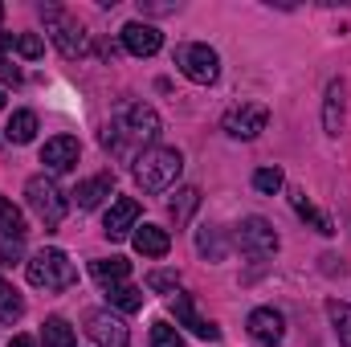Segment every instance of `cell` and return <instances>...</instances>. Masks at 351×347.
Segmentation results:
<instances>
[{
  "label": "cell",
  "instance_id": "obj_1",
  "mask_svg": "<svg viewBox=\"0 0 351 347\" xmlns=\"http://www.w3.org/2000/svg\"><path fill=\"white\" fill-rule=\"evenodd\" d=\"M156 135H160V115H156L152 106H143V102H131V106L119 110L114 123H106V131H102V147L127 156L131 143H152Z\"/></svg>",
  "mask_w": 351,
  "mask_h": 347
},
{
  "label": "cell",
  "instance_id": "obj_2",
  "mask_svg": "<svg viewBox=\"0 0 351 347\" xmlns=\"http://www.w3.org/2000/svg\"><path fill=\"white\" fill-rule=\"evenodd\" d=\"M184 172V156L176 147H147L135 156V184L143 192H168Z\"/></svg>",
  "mask_w": 351,
  "mask_h": 347
},
{
  "label": "cell",
  "instance_id": "obj_3",
  "mask_svg": "<svg viewBox=\"0 0 351 347\" xmlns=\"http://www.w3.org/2000/svg\"><path fill=\"white\" fill-rule=\"evenodd\" d=\"M29 282L37 290H70L78 282V270H74V261L66 258L62 250H41L29 261Z\"/></svg>",
  "mask_w": 351,
  "mask_h": 347
},
{
  "label": "cell",
  "instance_id": "obj_4",
  "mask_svg": "<svg viewBox=\"0 0 351 347\" xmlns=\"http://www.w3.org/2000/svg\"><path fill=\"white\" fill-rule=\"evenodd\" d=\"M25 200H29V208L37 213V221L45 229H58L66 221V196H62V188L49 176H33L25 184Z\"/></svg>",
  "mask_w": 351,
  "mask_h": 347
},
{
  "label": "cell",
  "instance_id": "obj_5",
  "mask_svg": "<svg viewBox=\"0 0 351 347\" xmlns=\"http://www.w3.org/2000/svg\"><path fill=\"white\" fill-rule=\"evenodd\" d=\"M176 66H180V74H184L188 82H196V86H208V82H217V74H221L217 49H208V45H200V41L176 45Z\"/></svg>",
  "mask_w": 351,
  "mask_h": 347
},
{
  "label": "cell",
  "instance_id": "obj_6",
  "mask_svg": "<svg viewBox=\"0 0 351 347\" xmlns=\"http://www.w3.org/2000/svg\"><path fill=\"white\" fill-rule=\"evenodd\" d=\"M41 21H45V29H49V37H53V45L66 53V58H82L90 45H86V33L78 29V21L70 16V12H62L58 4H41Z\"/></svg>",
  "mask_w": 351,
  "mask_h": 347
},
{
  "label": "cell",
  "instance_id": "obj_7",
  "mask_svg": "<svg viewBox=\"0 0 351 347\" xmlns=\"http://www.w3.org/2000/svg\"><path fill=\"white\" fill-rule=\"evenodd\" d=\"M237 246L250 254V258H274L278 254V233L265 217H245L241 229H237Z\"/></svg>",
  "mask_w": 351,
  "mask_h": 347
},
{
  "label": "cell",
  "instance_id": "obj_8",
  "mask_svg": "<svg viewBox=\"0 0 351 347\" xmlns=\"http://www.w3.org/2000/svg\"><path fill=\"white\" fill-rule=\"evenodd\" d=\"M265 123H269V110H265L262 102H241V106H233L225 115V131L233 139H258L265 131Z\"/></svg>",
  "mask_w": 351,
  "mask_h": 347
},
{
  "label": "cell",
  "instance_id": "obj_9",
  "mask_svg": "<svg viewBox=\"0 0 351 347\" xmlns=\"http://www.w3.org/2000/svg\"><path fill=\"white\" fill-rule=\"evenodd\" d=\"M172 315H176V323H180V327H188L196 339H208V344H217V339H221V327H217V323H208V319L196 311V298H192V294H176V298H172Z\"/></svg>",
  "mask_w": 351,
  "mask_h": 347
},
{
  "label": "cell",
  "instance_id": "obj_10",
  "mask_svg": "<svg viewBox=\"0 0 351 347\" xmlns=\"http://www.w3.org/2000/svg\"><path fill=\"white\" fill-rule=\"evenodd\" d=\"M86 335L94 339L98 347H127L131 344V331L123 319H114L110 311H94L86 319Z\"/></svg>",
  "mask_w": 351,
  "mask_h": 347
},
{
  "label": "cell",
  "instance_id": "obj_11",
  "mask_svg": "<svg viewBox=\"0 0 351 347\" xmlns=\"http://www.w3.org/2000/svg\"><path fill=\"white\" fill-rule=\"evenodd\" d=\"M160 45H164V33H160L156 25H147V21H131V25H123V49H127V53H135V58H152V53H160Z\"/></svg>",
  "mask_w": 351,
  "mask_h": 347
},
{
  "label": "cell",
  "instance_id": "obj_12",
  "mask_svg": "<svg viewBox=\"0 0 351 347\" xmlns=\"http://www.w3.org/2000/svg\"><path fill=\"white\" fill-rule=\"evenodd\" d=\"M78 156H82V147H78L74 135H53V139H45V147H41V164H45L49 172H70V168L78 164Z\"/></svg>",
  "mask_w": 351,
  "mask_h": 347
},
{
  "label": "cell",
  "instance_id": "obj_13",
  "mask_svg": "<svg viewBox=\"0 0 351 347\" xmlns=\"http://www.w3.org/2000/svg\"><path fill=\"white\" fill-rule=\"evenodd\" d=\"M131 229H139V200H131V196H119V200L110 204L106 221H102V233H106L110 241H119V237H127Z\"/></svg>",
  "mask_w": 351,
  "mask_h": 347
},
{
  "label": "cell",
  "instance_id": "obj_14",
  "mask_svg": "<svg viewBox=\"0 0 351 347\" xmlns=\"http://www.w3.org/2000/svg\"><path fill=\"white\" fill-rule=\"evenodd\" d=\"M245 327H250V335H254L258 344H265V347L282 344V335H286V319H282L274 307H258V311H250Z\"/></svg>",
  "mask_w": 351,
  "mask_h": 347
},
{
  "label": "cell",
  "instance_id": "obj_15",
  "mask_svg": "<svg viewBox=\"0 0 351 347\" xmlns=\"http://www.w3.org/2000/svg\"><path fill=\"white\" fill-rule=\"evenodd\" d=\"M131 241H135V254H143V258H164V254L172 250V237H168V229H160V225H139V229L131 233Z\"/></svg>",
  "mask_w": 351,
  "mask_h": 347
},
{
  "label": "cell",
  "instance_id": "obj_16",
  "mask_svg": "<svg viewBox=\"0 0 351 347\" xmlns=\"http://www.w3.org/2000/svg\"><path fill=\"white\" fill-rule=\"evenodd\" d=\"M110 188H114V176H110V172L90 176V180L78 184L74 200H78V208H98V204H102V196H110Z\"/></svg>",
  "mask_w": 351,
  "mask_h": 347
},
{
  "label": "cell",
  "instance_id": "obj_17",
  "mask_svg": "<svg viewBox=\"0 0 351 347\" xmlns=\"http://www.w3.org/2000/svg\"><path fill=\"white\" fill-rule=\"evenodd\" d=\"M339 127H343V86L331 82L327 86V102H323V131L339 135Z\"/></svg>",
  "mask_w": 351,
  "mask_h": 347
},
{
  "label": "cell",
  "instance_id": "obj_18",
  "mask_svg": "<svg viewBox=\"0 0 351 347\" xmlns=\"http://www.w3.org/2000/svg\"><path fill=\"white\" fill-rule=\"evenodd\" d=\"M290 204H294V213H298V217H302L315 233H323V237H331V233H335V229H331V221H327V217H323L311 200H306V192H290Z\"/></svg>",
  "mask_w": 351,
  "mask_h": 347
},
{
  "label": "cell",
  "instance_id": "obj_19",
  "mask_svg": "<svg viewBox=\"0 0 351 347\" xmlns=\"http://www.w3.org/2000/svg\"><path fill=\"white\" fill-rule=\"evenodd\" d=\"M90 274H94L98 282H106V286H119V282H127L131 261L127 258H98V261H90Z\"/></svg>",
  "mask_w": 351,
  "mask_h": 347
},
{
  "label": "cell",
  "instance_id": "obj_20",
  "mask_svg": "<svg viewBox=\"0 0 351 347\" xmlns=\"http://www.w3.org/2000/svg\"><path fill=\"white\" fill-rule=\"evenodd\" d=\"M33 135H37V115L33 110H16L8 119V127H4V139L8 143H33Z\"/></svg>",
  "mask_w": 351,
  "mask_h": 347
},
{
  "label": "cell",
  "instance_id": "obj_21",
  "mask_svg": "<svg viewBox=\"0 0 351 347\" xmlns=\"http://www.w3.org/2000/svg\"><path fill=\"white\" fill-rule=\"evenodd\" d=\"M0 45H4V49H16V53H21V58H29V62L45 53V41H41L37 33H4V37H0Z\"/></svg>",
  "mask_w": 351,
  "mask_h": 347
},
{
  "label": "cell",
  "instance_id": "obj_22",
  "mask_svg": "<svg viewBox=\"0 0 351 347\" xmlns=\"http://www.w3.org/2000/svg\"><path fill=\"white\" fill-rule=\"evenodd\" d=\"M106 302L114 307V311H139L143 307V290L139 286H127V282H119V286H106Z\"/></svg>",
  "mask_w": 351,
  "mask_h": 347
},
{
  "label": "cell",
  "instance_id": "obj_23",
  "mask_svg": "<svg viewBox=\"0 0 351 347\" xmlns=\"http://www.w3.org/2000/svg\"><path fill=\"white\" fill-rule=\"evenodd\" d=\"M41 344L45 347H74V327L66 323V319H45L41 323Z\"/></svg>",
  "mask_w": 351,
  "mask_h": 347
},
{
  "label": "cell",
  "instance_id": "obj_24",
  "mask_svg": "<svg viewBox=\"0 0 351 347\" xmlns=\"http://www.w3.org/2000/svg\"><path fill=\"white\" fill-rule=\"evenodd\" d=\"M196 250H200V258H208V261H225V254H229L221 229H200L196 233Z\"/></svg>",
  "mask_w": 351,
  "mask_h": 347
},
{
  "label": "cell",
  "instance_id": "obj_25",
  "mask_svg": "<svg viewBox=\"0 0 351 347\" xmlns=\"http://www.w3.org/2000/svg\"><path fill=\"white\" fill-rule=\"evenodd\" d=\"M0 233L12 237V241L25 237V217H21V208H16L12 200H4V196H0Z\"/></svg>",
  "mask_w": 351,
  "mask_h": 347
},
{
  "label": "cell",
  "instance_id": "obj_26",
  "mask_svg": "<svg viewBox=\"0 0 351 347\" xmlns=\"http://www.w3.org/2000/svg\"><path fill=\"white\" fill-rule=\"evenodd\" d=\"M327 315H331V323H335L339 347H351V302H339V298H331V302H327Z\"/></svg>",
  "mask_w": 351,
  "mask_h": 347
},
{
  "label": "cell",
  "instance_id": "obj_27",
  "mask_svg": "<svg viewBox=\"0 0 351 347\" xmlns=\"http://www.w3.org/2000/svg\"><path fill=\"white\" fill-rule=\"evenodd\" d=\"M21 315H25V298L0 278V323H16Z\"/></svg>",
  "mask_w": 351,
  "mask_h": 347
},
{
  "label": "cell",
  "instance_id": "obj_28",
  "mask_svg": "<svg viewBox=\"0 0 351 347\" xmlns=\"http://www.w3.org/2000/svg\"><path fill=\"white\" fill-rule=\"evenodd\" d=\"M196 204H200V192H196V188H180V192H176V200L168 204V208H172V217H176V225H184V221L196 213Z\"/></svg>",
  "mask_w": 351,
  "mask_h": 347
},
{
  "label": "cell",
  "instance_id": "obj_29",
  "mask_svg": "<svg viewBox=\"0 0 351 347\" xmlns=\"http://www.w3.org/2000/svg\"><path fill=\"white\" fill-rule=\"evenodd\" d=\"M147 290H156V294H176V290H180V274H176V270H152V274H147Z\"/></svg>",
  "mask_w": 351,
  "mask_h": 347
},
{
  "label": "cell",
  "instance_id": "obj_30",
  "mask_svg": "<svg viewBox=\"0 0 351 347\" xmlns=\"http://www.w3.org/2000/svg\"><path fill=\"white\" fill-rule=\"evenodd\" d=\"M282 184H286V176L278 172V168H258V172H254V188H258V192H265V196L282 192Z\"/></svg>",
  "mask_w": 351,
  "mask_h": 347
},
{
  "label": "cell",
  "instance_id": "obj_31",
  "mask_svg": "<svg viewBox=\"0 0 351 347\" xmlns=\"http://www.w3.org/2000/svg\"><path fill=\"white\" fill-rule=\"evenodd\" d=\"M152 347H184V335L176 331L168 319H160V323L152 327Z\"/></svg>",
  "mask_w": 351,
  "mask_h": 347
},
{
  "label": "cell",
  "instance_id": "obj_32",
  "mask_svg": "<svg viewBox=\"0 0 351 347\" xmlns=\"http://www.w3.org/2000/svg\"><path fill=\"white\" fill-rule=\"evenodd\" d=\"M0 82H4V86H21V70H16L8 58H0Z\"/></svg>",
  "mask_w": 351,
  "mask_h": 347
},
{
  "label": "cell",
  "instance_id": "obj_33",
  "mask_svg": "<svg viewBox=\"0 0 351 347\" xmlns=\"http://www.w3.org/2000/svg\"><path fill=\"white\" fill-rule=\"evenodd\" d=\"M0 258L8 261V265L21 261V241H8V237H4V241H0Z\"/></svg>",
  "mask_w": 351,
  "mask_h": 347
},
{
  "label": "cell",
  "instance_id": "obj_34",
  "mask_svg": "<svg viewBox=\"0 0 351 347\" xmlns=\"http://www.w3.org/2000/svg\"><path fill=\"white\" fill-rule=\"evenodd\" d=\"M8 347H37V339H29V335H12Z\"/></svg>",
  "mask_w": 351,
  "mask_h": 347
},
{
  "label": "cell",
  "instance_id": "obj_35",
  "mask_svg": "<svg viewBox=\"0 0 351 347\" xmlns=\"http://www.w3.org/2000/svg\"><path fill=\"white\" fill-rule=\"evenodd\" d=\"M143 12H176V4H139Z\"/></svg>",
  "mask_w": 351,
  "mask_h": 347
},
{
  "label": "cell",
  "instance_id": "obj_36",
  "mask_svg": "<svg viewBox=\"0 0 351 347\" xmlns=\"http://www.w3.org/2000/svg\"><path fill=\"white\" fill-rule=\"evenodd\" d=\"M0 106H4V90H0Z\"/></svg>",
  "mask_w": 351,
  "mask_h": 347
},
{
  "label": "cell",
  "instance_id": "obj_37",
  "mask_svg": "<svg viewBox=\"0 0 351 347\" xmlns=\"http://www.w3.org/2000/svg\"><path fill=\"white\" fill-rule=\"evenodd\" d=\"M0 16H4V8H0Z\"/></svg>",
  "mask_w": 351,
  "mask_h": 347
}]
</instances>
